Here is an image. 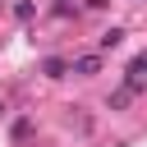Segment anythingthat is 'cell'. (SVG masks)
I'll return each instance as SVG.
<instances>
[{
    "instance_id": "5",
    "label": "cell",
    "mask_w": 147,
    "mask_h": 147,
    "mask_svg": "<svg viewBox=\"0 0 147 147\" xmlns=\"http://www.w3.org/2000/svg\"><path fill=\"white\" fill-rule=\"evenodd\" d=\"M9 133H14V142H23V138L32 133V119H28V115H23V119H14V129H9Z\"/></svg>"
},
{
    "instance_id": "3",
    "label": "cell",
    "mask_w": 147,
    "mask_h": 147,
    "mask_svg": "<svg viewBox=\"0 0 147 147\" xmlns=\"http://www.w3.org/2000/svg\"><path fill=\"white\" fill-rule=\"evenodd\" d=\"M41 74H46V78H64V74H69V60L51 55V60H41Z\"/></svg>"
},
{
    "instance_id": "2",
    "label": "cell",
    "mask_w": 147,
    "mask_h": 147,
    "mask_svg": "<svg viewBox=\"0 0 147 147\" xmlns=\"http://www.w3.org/2000/svg\"><path fill=\"white\" fill-rule=\"evenodd\" d=\"M133 92H138V87H133V83H124V87H115V92H110V96H106V110H124V106H129V101H133Z\"/></svg>"
},
{
    "instance_id": "6",
    "label": "cell",
    "mask_w": 147,
    "mask_h": 147,
    "mask_svg": "<svg viewBox=\"0 0 147 147\" xmlns=\"http://www.w3.org/2000/svg\"><path fill=\"white\" fill-rule=\"evenodd\" d=\"M32 14H37V5H32V0H18V5H14V18H23V23H28Z\"/></svg>"
},
{
    "instance_id": "8",
    "label": "cell",
    "mask_w": 147,
    "mask_h": 147,
    "mask_svg": "<svg viewBox=\"0 0 147 147\" xmlns=\"http://www.w3.org/2000/svg\"><path fill=\"white\" fill-rule=\"evenodd\" d=\"M142 5H147V0H142Z\"/></svg>"
},
{
    "instance_id": "1",
    "label": "cell",
    "mask_w": 147,
    "mask_h": 147,
    "mask_svg": "<svg viewBox=\"0 0 147 147\" xmlns=\"http://www.w3.org/2000/svg\"><path fill=\"white\" fill-rule=\"evenodd\" d=\"M69 69H74L78 78H92V74H101V51H92V55H78Z\"/></svg>"
},
{
    "instance_id": "4",
    "label": "cell",
    "mask_w": 147,
    "mask_h": 147,
    "mask_svg": "<svg viewBox=\"0 0 147 147\" xmlns=\"http://www.w3.org/2000/svg\"><path fill=\"white\" fill-rule=\"evenodd\" d=\"M119 41H124V28H110V32H101V37H96V46H101V51H115Z\"/></svg>"
},
{
    "instance_id": "7",
    "label": "cell",
    "mask_w": 147,
    "mask_h": 147,
    "mask_svg": "<svg viewBox=\"0 0 147 147\" xmlns=\"http://www.w3.org/2000/svg\"><path fill=\"white\" fill-rule=\"evenodd\" d=\"M0 5H5V0H0Z\"/></svg>"
}]
</instances>
